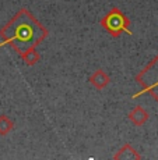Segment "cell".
I'll use <instances>...</instances> for the list:
<instances>
[{
	"label": "cell",
	"mask_w": 158,
	"mask_h": 160,
	"mask_svg": "<svg viewBox=\"0 0 158 160\" xmlns=\"http://www.w3.org/2000/svg\"><path fill=\"white\" fill-rule=\"evenodd\" d=\"M21 58H23V61L27 64V66H35L36 63H38L39 60H41V54L38 53V50H36L35 48H31L28 50L23 52V53L20 54Z\"/></svg>",
	"instance_id": "52a82bcc"
},
{
	"label": "cell",
	"mask_w": 158,
	"mask_h": 160,
	"mask_svg": "<svg viewBox=\"0 0 158 160\" xmlns=\"http://www.w3.org/2000/svg\"><path fill=\"white\" fill-rule=\"evenodd\" d=\"M148 117L150 116H148L147 110H145L143 106L133 107L128 114V118L133 122V125H136V127H141V125H144L145 122H147Z\"/></svg>",
	"instance_id": "277c9868"
},
{
	"label": "cell",
	"mask_w": 158,
	"mask_h": 160,
	"mask_svg": "<svg viewBox=\"0 0 158 160\" xmlns=\"http://www.w3.org/2000/svg\"><path fill=\"white\" fill-rule=\"evenodd\" d=\"M101 27L113 38H119L123 32L133 35V32L130 31V20L119 7H112L102 17Z\"/></svg>",
	"instance_id": "3957f363"
},
{
	"label": "cell",
	"mask_w": 158,
	"mask_h": 160,
	"mask_svg": "<svg viewBox=\"0 0 158 160\" xmlns=\"http://www.w3.org/2000/svg\"><path fill=\"white\" fill-rule=\"evenodd\" d=\"M48 33V29L27 8L23 7L0 29V48L8 45L21 54L23 52L42 43Z\"/></svg>",
	"instance_id": "6da1fadb"
},
{
	"label": "cell",
	"mask_w": 158,
	"mask_h": 160,
	"mask_svg": "<svg viewBox=\"0 0 158 160\" xmlns=\"http://www.w3.org/2000/svg\"><path fill=\"white\" fill-rule=\"evenodd\" d=\"M113 159H115V160H130V159H132V160H136V159L140 160L141 155L132 145L126 143L125 146H122L115 153V155H113Z\"/></svg>",
	"instance_id": "8992f818"
},
{
	"label": "cell",
	"mask_w": 158,
	"mask_h": 160,
	"mask_svg": "<svg viewBox=\"0 0 158 160\" xmlns=\"http://www.w3.org/2000/svg\"><path fill=\"white\" fill-rule=\"evenodd\" d=\"M13 128H14V122L11 121L10 117L6 114L0 116V135H2V137L7 135Z\"/></svg>",
	"instance_id": "ba28073f"
},
{
	"label": "cell",
	"mask_w": 158,
	"mask_h": 160,
	"mask_svg": "<svg viewBox=\"0 0 158 160\" xmlns=\"http://www.w3.org/2000/svg\"><path fill=\"white\" fill-rule=\"evenodd\" d=\"M134 79L141 87V91L133 95V99L144 93H150L154 100L158 102V54L136 75Z\"/></svg>",
	"instance_id": "7a4b0ae2"
},
{
	"label": "cell",
	"mask_w": 158,
	"mask_h": 160,
	"mask_svg": "<svg viewBox=\"0 0 158 160\" xmlns=\"http://www.w3.org/2000/svg\"><path fill=\"white\" fill-rule=\"evenodd\" d=\"M88 81H90V84L92 85L94 88H97V89H104V88H106L108 85L111 84V78H109V75H108L106 72L104 71V70H97V71H94L91 74V77L88 78Z\"/></svg>",
	"instance_id": "5b68a950"
}]
</instances>
